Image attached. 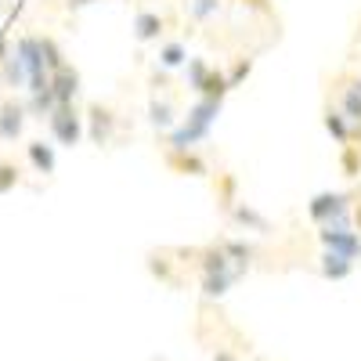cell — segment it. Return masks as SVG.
Masks as SVG:
<instances>
[{
	"instance_id": "cell-21",
	"label": "cell",
	"mask_w": 361,
	"mask_h": 361,
	"mask_svg": "<svg viewBox=\"0 0 361 361\" xmlns=\"http://www.w3.org/2000/svg\"><path fill=\"white\" fill-rule=\"evenodd\" d=\"M54 105H58V98H54L51 87H47V90H29V98H25L29 119H47V116L54 112Z\"/></svg>"
},
{
	"instance_id": "cell-13",
	"label": "cell",
	"mask_w": 361,
	"mask_h": 361,
	"mask_svg": "<svg viewBox=\"0 0 361 361\" xmlns=\"http://www.w3.org/2000/svg\"><path fill=\"white\" fill-rule=\"evenodd\" d=\"M354 264H357V260H350V257H343V253H336V250H325L322 260H318V275L329 279V282H343V279L354 275Z\"/></svg>"
},
{
	"instance_id": "cell-12",
	"label": "cell",
	"mask_w": 361,
	"mask_h": 361,
	"mask_svg": "<svg viewBox=\"0 0 361 361\" xmlns=\"http://www.w3.org/2000/svg\"><path fill=\"white\" fill-rule=\"evenodd\" d=\"M322 127H325V134L333 137L340 148L350 145V130H354V123L347 119V112H343L340 105H325V109H322Z\"/></svg>"
},
{
	"instance_id": "cell-33",
	"label": "cell",
	"mask_w": 361,
	"mask_h": 361,
	"mask_svg": "<svg viewBox=\"0 0 361 361\" xmlns=\"http://www.w3.org/2000/svg\"><path fill=\"white\" fill-rule=\"evenodd\" d=\"M8 54H11V40L0 33V66H4V58H8Z\"/></svg>"
},
{
	"instance_id": "cell-31",
	"label": "cell",
	"mask_w": 361,
	"mask_h": 361,
	"mask_svg": "<svg viewBox=\"0 0 361 361\" xmlns=\"http://www.w3.org/2000/svg\"><path fill=\"white\" fill-rule=\"evenodd\" d=\"M238 4L257 11V15H271V11H275V8H271V0H238Z\"/></svg>"
},
{
	"instance_id": "cell-25",
	"label": "cell",
	"mask_w": 361,
	"mask_h": 361,
	"mask_svg": "<svg viewBox=\"0 0 361 361\" xmlns=\"http://www.w3.org/2000/svg\"><path fill=\"white\" fill-rule=\"evenodd\" d=\"M40 47H44V66H47V73H54V69L66 66V51H62V44H58L54 37L40 33Z\"/></svg>"
},
{
	"instance_id": "cell-36",
	"label": "cell",
	"mask_w": 361,
	"mask_h": 361,
	"mask_svg": "<svg viewBox=\"0 0 361 361\" xmlns=\"http://www.w3.org/2000/svg\"><path fill=\"white\" fill-rule=\"evenodd\" d=\"M350 141L361 148V123H354V130H350Z\"/></svg>"
},
{
	"instance_id": "cell-2",
	"label": "cell",
	"mask_w": 361,
	"mask_h": 361,
	"mask_svg": "<svg viewBox=\"0 0 361 361\" xmlns=\"http://www.w3.org/2000/svg\"><path fill=\"white\" fill-rule=\"evenodd\" d=\"M354 192H314L307 199V217L322 224H354Z\"/></svg>"
},
{
	"instance_id": "cell-16",
	"label": "cell",
	"mask_w": 361,
	"mask_h": 361,
	"mask_svg": "<svg viewBox=\"0 0 361 361\" xmlns=\"http://www.w3.org/2000/svg\"><path fill=\"white\" fill-rule=\"evenodd\" d=\"M238 279H243V271H209V275H202V296L206 300H221V296H228V289L238 282Z\"/></svg>"
},
{
	"instance_id": "cell-26",
	"label": "cell",
	"mask_w": 361,
	"mask_h": 361,
	"mask_svg": "<svg viewBox=\"0 0 361 361\" xmlns=\"http://www.w3.org/2000/svg\"><path fill=\"white\" fill-rule=\"evenodd\" d=\"M340 109L347 112V119H350V123H361V87H357V83L343 87V98H340Z\"/></svg>"
},
{
	"instance_id": "cell-5",
	"label": "cell",
	"mask_w": 361,
	"mask_h": 361,
	"mask_svg": "<svg viewBox=\"0 0 361 361\" xmlns=\"http://www.w3.org/2000/svg\"><path fill=\"white\" fill-rule=\"evenodd\" d=\"M318 238H322L325 250H336L350 260H361V231L354 224H322Z\"/></svg>"
},
{
	"instance_id": "cell-24",
	"label": "cell",
	"mask_w": 361,
	"mask_h": 361,
	"mask_svg": "<svg viewBox=\"0 0 361 361\" xmlns=\"http://www.w3.org/2000/svg\"><path fill=\"white\" fill-rule=\"evenodd\" d=\"M148 271H152V279L166 282V286H177V275H173V260L166 253H148Z\"/></svg>"
},
{
	"instance_id": "cell-30",
	"label": "cell",
	"mask_w": 361,
	"mask_h": 361,
	"mask_svg": "<svg viewBox=\"0 0 361 361\" xmlns=\"http://www.w3.org/2000/svg\"><path fill=\"white\" fill-rule=\"evenodd\" d=\"M188 11L195 22H209L214 15H221V0H188Z\"/></svg>"
},
{
	"instance_id": "cell-15",
	"label": "cell",
	"mask_w": 361,
	"mask_h": 361,
	"mask_svg": "<svg viewBox=\"0 0 361 361\" xmlns=\"http://www.w3.org/2000/svg\"><path fill=\"white\" fill-rule=\"evenodd\" d=\"M145 116H148V123H152L156 130H173L177 127V109L166 102V98H159V90H152L148 94V109H145Z\"/></svg>"
},
{
	"instance_id": "cell-27",
	"label": "cell",
	"mask_w": 361,
	"mask_h": 361,
	"mask_svg": "<svg viewBox=\"0 0 361 361\" xmlns=\"http://www.w3.org/2000/svg\"><path fill=\"white\" fill-rule=\"evenodd\" d=\"M206 73H209V62H206V58H188V62H185V83H188V90H195V94H199V87H202Z\"/></svg>"
},
{
	"instance_id": "cell-34",
	"label": "cell",
	"mask_w": 361,
	"mask_h": 361,
	"mask_svg": "<svg viewBox=\"0 0 361 361\" xmlns=\"http://www.w3.org/2000/svg\"><path fill=\"white\" fill-rule=\"evenodd\" d=\"M90 4H98V0H66L69 11H80V8H90Z\"/></svg>"
},
{
	"instance_id": "cell-4",
	"label": "cell",
	"mask_w": 361,
	"mask_h": 361,
	"mask_svg": "<svg viewBox=\"0 0 361 361\" xmlns=\"http://www.w3.org/2000/svg\"><path fill=\"white\" fill-rule=\"evenodd\" d=\"M83 127H87L90 145L105 148V145H112V137H116L119 116H116V109L105 105V102H87V109H83Z\"/></svg>"
},
{
	"instance_id": "cell-19",
	"label": "cell",
	"mask_w": 361,
	"mask_h": 361,
	"mask_svg": "<svg viewBox=\"0 0 361 361\" xmlns=\"http://www.w3.org/2000/svg\"><path fill=\"white\" fill-rule=\"evenodd\" d=\"M231 94V83H228V73L217 69V66H209L202 87H199V98H209V102H224Z\"/></svg>"
},
{
	"instance_id": "cell-17",
	"label": "cell",
	"mask_w": 361,
	"mask_h": 361,
	"mask_svg": "<svg viewBox=\"0 0 361 361\" xmlns=\"http://www.w3.org/2000/svg\"><path fill=\"white\" fill-rule=\"evenodd\" d=\"M217 243H221V250L228 253L231 267L246 275V267L257 260V246H253V243H246V238H217Z\"/></svg>"
},
{
	"instance_id": "cell-29",
	"label": "cell",
	"mask_w": 361,
	"mask_h": 361,
	"mask_svg": "<svg viewBox=\"0 0 361 361\" xmlns=\"http://www.w3.org/2000/svg\"><path fill=\"white\" fill-rule=\"evenodd\" d=\"M250 73H253V54L235 58V66L228 69V83H231V90H235V87H243V83L250 80Z\"/></svg>"
},
{
	"instance_id": "cell-11",
	"label": "cell",
	"mask_w": 361,
	"mask_h": 361,
	"mask_svg": "<svg viewBox=\"0 0 361 361\" xmlns=\"http://www.w3.org/2000/svg\"><path fill=\"white\" fill-rule=\"evenodd\" d=\"M163 33H166V18H163L159 11L141 8V11L134 15V40H137V44H159Z\"/></svg>"
},
{
	"instance_id": "cell-22",
	"label": "cell",
	"mask_w": 361,
	"mask_h": 361,
	"mask_svg": "<svg viewBox=\"0 0 361 361\" xmlns=\"http://www.w3.org/2000/svg\"><path fill=\"white\" fill-rule=\"evenodd\" d=\"M0 80H4V87H25L29 73H25L22 58H18L15 51H11V54L4 58V66H0Z\"/></svg>"
},
{
	"instance_id": "cell-9",
	"label": "cell",
	"mask_w": 361,
	"mask_h": 361,
	"mask_svg": "<svg viewBox=\"0 0 361 361\" xmlns=\"http://www.w3.org/2000/svg\"><path fill=\"white\" fill-rule=\"evenodd\" d=\"M51 90H54V98L58 105H66V102H76L80 98V90H83V76L76 66H62V69H54L51 73Z\"/></svg>"
},
{
	"instance_id": "cell-7",
	"label": "cell",
	"mask_w": 361,
	"mask_h": 361,
	"mask_svg": "<svg viewBox=\"0 0 361 361\" xmlns=\"http://www.w3.org/2000/svg\"><path fill=\"white\" fill-rule=\"evenodd\" d=\"M224 217H228L235 228H246V231H253V235H271V231H275L271 217H267V214H260V209H257L253 202H246V199H238Z\"/></svg>"
},
{
	"instance_id": "cell-10",
	"label": "cell",
	"mask_w": 361,
	"mask_h": 361,
	"mask_svg": "<svg viewBox=\"0 0 361 361\" xmlns=\"http://www.w3.org/2000/svg\"><path fill=\"white\" fill-rule=\"evenodd\" d=\"M11 51L22 58V66H25L29 76L47 73V66H44V47H40V33H25V37H18ZM25 83H29V80H25Z\"/></svg>"
},
{
	"instance_id": "cell-6",
	"label": "cell",
	"mask_w": 361,
	"mask_h": 361,
	"mask_svg": "<svg viewBox=\"0 0 361 361\" xmlns=\"http://www.w3.org/2000/svg\"><path fill=\"white\" fill-rule=\"evenodd\" d=\"M163 163L177 177H209V163L199 148H163Z\"/></svg>"
},
{
	"instance_id": "cell-35",
	"label": "cell",
	"mask_w": 361,
	"mask_h": 361,
	"mask_svg": "<svg viewBox=\"0 0 361 361\" xmlns=\"http://www.w3.org/2000/svg\"><path fill=\"white\" fill-rule=\"evenodd\" d=\"M214 361H238V354H235V350H224V347H221V350L214 354Z\"/></svg>"
},
{
	"instance_id": "cell-18",
	"label": "cell",
	"mask_w": 361,
	"mask_h": 361,
	"mask_svg": "<svg viewBox=\"0 0 361 361\" xmlns=\"http://www.w3.org/2000/svg\"><path fill=\"white\" fill-rule=\"evenodd\" d=\"M188 44L185 40H159V54H156V66L163 69H185L188 62Z\"/></svg>"
},
{
	"instance_id": "cell-20",
	"label": "cell",
	"mask_w": 361,
	"mask_h": 361,
	"mask_svg": "<svg viewBox=\"0 0 361 361\" xmlns=\"http://www.w3.org/2000/svg\"><path fill=\"white\" fill-rule=\"evenodd\" d=\"M214 199L221 206V214H228V209L238 202V177L231 170H221L217 180H214Z\"/></svg>"
},
{
	"instance_id": "cell-37",
	"label": "cell",
	"mask_w": 361,
	"mask_h": 361,
	"mask_svg": "<svg viewBox=\"0 0 361 361\" xmlns=\"http://www.w3.org/2000/svg\"><path fill=\"white\" fill-rule=\"evenodd\" d=\"M354 83H357V87H361V76H357V80H354Z\"/></svg>"
},
{
	"instance_id": "cell-32",
	"label": "cell",
	"mask_w": 361,
	"mask_h": 361,
	"mask_svg": "<svg viewBox=\"0 0 361 361\" xmlns=\"http://www.w3.org/2000/svg\"><path fill=\"white\" fill-rule=\"evenodd\" d=\"M350 221H354V228L361 231V192H354V214H350Z\"/></svg>"
},
{
	"instance_id": "cell-3",
	"label": "cell",
	"mask_w": 361,
	"mask_h": 361,
	"mask_svg": "<svg viewBox=\"0 0 361 361\" xmlns=\"http://www.w3.org/2000/svg\"><path fill=\"white\" fill-rule=\"evenodd\" d=\"M47 127H51V137L66 148H76L87 134L83 127V112L76 109V102H66V105H54V112L47 116Z\"/></svg>"
},
{
	"instance_id": "cell-8",
	"label": "cell",
	"mask_w": 361,
	"mask_h": 361,
	"mask_svg": "<svg viewBox=\"0 0 361 361\" xmlns=\"http://www.w3.org/2000/svg\"><path fill=\"white\" fill-rule=\"evenodd\" d=\"M25 119H29L25 102H18V98L0 102V141H18L25 134Z\"/></svg>"
},
{
	"instance_id": "cell-14",
	"label": "cell",
	"mask_w": 361,
	"mask_h": 361,
	"mask_svg": "<svg viewBox=\"0 0 361 361\" xmlns=\"http://www.w3.org/2000/svg\"><path fill=\"white\" fill-rule=\"evenodd\" d=\"M25 156H29V163H33V170L44 173V177H51V173L58 170V152H54V145L44 141V137L29 141V145H25Z\"/></svg>"
},
{
	"instance_id": "cell-28",
	"label": "cell",
	"mask_w": 361,
	"mask_h": 361,
	"mask_svg": "<svg viewBox=\"0 0 361 361\" xmlns=\"http://www.w3.org/2000/svg\"><path fill=\"white\" fill-rule=\"evenodd\" d=\"M18 180H22V170L15 159H0V195H8L18 188Z\"/></svg>"
},
{
	"instance_id": "cell-23",
	"label": "cell",
	"mask_w": 361,
	"mask_h": 361,
	"mask_svg": "<svg viewBox=\"0 0 361 361\" xmlns=\"http://www.w3.org/2000/svg\"><path fill=\"white\" fill-rule=\"evenodd\" d=\"M340 173H343L347 180H357V177H361V148H357L354 141L340 148Z\"/></svg>"
},
{
	"instance_id": "cell-1",
	"label": "cell",
	"mask_w": 361,
	"mask_h": 361,
	"mask_svg": "<svg viewBox=\"0 0 361 361\" xmlns=\"http://www.w3.org/2000/svg\"><path fill=\"white\" fill-rule=\"evenodd\" d=\"M224 102H209V98H195V105L185 112V119H177V127L166 130L163 148H199L209 130H214L217 116H221Z\"/></svg>"
}]
</instances>
